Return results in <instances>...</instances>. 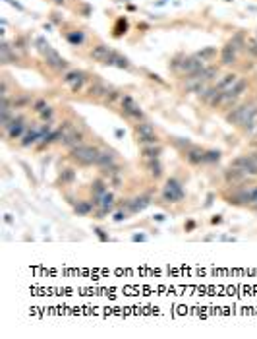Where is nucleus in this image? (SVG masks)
<instances>
[{
    "label": "nucleus",
    "instance_id": "obj_1",
    "mask_svg": "<svg viewBox=\"0 0 257 339\" xmlns=\"http://www.w3.org/2000/svg\"><path fill=\"white\" fill-rule=\"evenodd\" d=\"M252 186L254 184H238V186H226L220 190V198L228 205L234 207H250L252 203Z\"/></svg>",
    "mask_w": 257,
    "mask_h": 339
},
{
    "label": "nucleus",
    "instance_id": "obj_2",
    "mask_svg": "<svg viewBox=\"0 0 257 339\" xmlns=\"http://www.w3.org/2000/svg\"><path fill=\"white\" fill-rule=\"evenodd\" d=\"M101 147L93 145V143H81L78 147L68 151V161H72L78 167H95V161L99 157Z\"/></svg>",
    "mask_w": 257,
    "mask_h": 339
},
{
    "label": "nucleus",
    "instance_id": "obj_3",
    "mask_svg": "<svg viewBox=\"0 0 257 339\" xmlns=\"http://www.w3.org/2000/svg\"><path fill=\"white\" fill-rule=\"evenodd\" d=\"M256 111H257V95L256 97H250V99H242L236 107H232L230 111H226L224 113V120L238 128L244 120L250 119Z\"/></svg>",
    "mask_w": 257,
    "mask_h": 339
},
{
    "label": "nucleus",
    "instance_id": "obj_4",
    "mask_svg": "<svg viewBox=\"0 0 257 339\" xmlns=\"http://www.w3.org/2000/svg\"><path fill=\"white\" fill-rule=\"evenodd\" d=\"M186 200V190H184V182L178 177H170L164 180L162 188H160V198L158 203H180Z\"/></svg>",
    "mask_w": 257,
    "mask_h": 339
},
{
    "label": "nucleus",
    "instance_id": "obj_5",
    "mask_svg": "<svg viewBox=\"0 0 257 339\" xmlns=\"http://www.w3.org/2000/svg\"><path fill=\"white\" fill-rule=\"evenodd\" d=\"M37 43H39V51L41 55L45 57V64L52 70V72H58V74H64V72H68L70 70V62L64 59V57H60L58 53L51 47V45H45L41 39H37Z\"/></svg>",
    "mask_w": 257,
    "mask_h": 339
},
{
    "label": "nucleus",
    "instance_id": "obj_6",
    "mask_svg": "<svg viewBox=\"0 0 257 339\" xmlns=\"http://www.w3.org/2000/svg\"><path fill=\"white\" fill-rule=\"evenodd\" d=\"M120 115L126 120H130V122H138V120L147 119L145 113L141 111L138 101L134 99L132 95H128V93H124V97L120 101Z\"/></svg>",
    "mask_w": 257,
    "mask_h": 339
},
{
    "label": "nucleus",
    "instance_id": "obj_7",
    "mask_svg": "<svg viewBox=\"0 0 257 339\" xmlns=\"http://www.w3.org/2000/svg\"><path fill=\"white\" fill-rule=\"evenodd\" d=\"M91 78L83 70H68L62 74V83L72 89V93H81L85 85H89Z\"/></svg>",
    "mask_w": 257,
    "mask_h": 339
},
{
    "label": "nucleus",
    "instance_id": "obj_8",
    "mask_svg": "<svg viewBox=\"0 0 257 339\" xmlns=\"http://www.w3.org/2000/svg\"><path fill=\"white\" fill-rule=\"evenodd\" d=\"M27 128H29V122H27V117L25 115H21L18 113L14 120L10 122V126L6 128V130H2L4 132V138L8 141H20L23 138V134L27 132Z\"/></svg>",
    "mask_w": 257,
    "mask_h": 339
},
{
    "label": "nucleus",
    "instance_id": "obj_9",
    "mask_svg": "<svg viewBox=\"0 0 257 339\" xmlns=\"http://www.w3.org/2000/svg\"><path fill=\"white\" fill-rule=\"evenodd\" d=\"M222 180L226 186H238V184H256V177H250L248 173H244L242 169L236 167H226L222 171Z\"/></svg>",
    "mask_w": 257,
    "mask_h": 339
},
{
    "label": "nucleus",
    "instance_id": "obj_10",
    "mask_svg": "<svg viewBox=\"0 0 257 339\" xmlns=\"http://www.w3.org/2000/svg\"><path fill=\"white\" fill-rule=\"evenodd\" d=\"M230 167H236V169H242L244 173H248L250 177H256L257 179V161L254 159L252 153H242L234 159L230 161Z\"/></svg>",
    "mask_w": 257,
    "mask_h": 339
},
{
    "label": "nucleus",
    "instance_id": "obj_11",
    "mask_svg": "<svg viewBox=\"0 0 257 339\" xmlns=\"http://www.w3.org/2000/svg\"><path fill=\"white\" fill-rule=\"evenodd\" d=\"M110 91V85H106L103 80H99L97 76H93V80L89 81V85H87V97L93 101H103L104 99V95Z\"/></svg>",
    "mask_w": 257,
    "mask_h": 339
},
{
    "label": "nucleus",
    "instance_id": "obj_12",
    "mask_svg": "<svg viewBox=\"0 0 257 339\" xmlns=\"http://www.w3.org/2000/svg\"><path fill=\"white\" fill-rule=\"evenodd\" d=\"M39 140H41V126L37 122H31L29 128H27V132L23 134V138L18 141V145H20L21 149H31V147L37 145Z\"/></svg>",
    "mask_w": 257,
    "mask_h": 339
},
{
    "label": "nucleus",
    "instance_id": "obj_13",
    "mask_svg": "<svg viewBox=\"0 0 257 339\" xmlns=\"http://www.w3.org/2000/svg\"><path fill=\"white\" fill-rule=\"evenodd\" d=\"M182 159L186 161L190 167H201V165H205V147L194 143L190 149H186L182 153Z\"/></svg>",
    "mask_w": 257,
    "mask_h": 339
},
{
    "label": "nucleus",
    "instance_id": "obj_14",
    "mask_svg": "<svg viewBox=\"0 0 257 339\" xmlns=\"http://www.w3.org/2000/svg\"><path fill=\"white\" fill-rule=\"evenodd\" d=\"M153 202V190H147V192H141V194H136L130 198V213L136 215V213H141L147 205H151Z\"/></svg>",
    "mask_w": 257,
    "mask_h": 339
},
{
    "label": "nucleus",
    "instance_id": "obj_15",
    "mask_svg": "<svg viewBox=\"0 0 257 339\" xmlns=\"http://www.w3.org/2000/svg\"><path fill=\"white\" fill-rule=\"evenodd\" d=\"M141 167L147 173V177L155 182L164 177V165L160 159H141Z\"/></svg>",
    "mask_w": 257,
    "mask_h": 339
},
{
    "label": "nucleus",
    "instance_id": "obj_16",
    "mask_svg": "<svg viewBox=\"0 0 257 339\" xmlns=\"http://www.w3.org/2000/svg\"><path fill=\"white\" fill-rule=\"evenodd\" d=\"M116 161H118V153L112 147H101L99 157L95 161V169L101 171V169H104V167H108V165H112Z\"/></svg>",
    "mask_w": 257,
    "mask_h": 339
},
{
    "label": "nucleus",
    "instance_id": "obj_17",
    "mask_svg": "<svg viewBox=\"0 0 257 339\" xmlns=\"http://www.w3.org/2000/svg\"><path fill=\"white\" fill-rule=\"evenodd\" d=\"M218 62H220V66H234V64H238V51L230 45V43H226V45L220 49Z\"/></svg>",
    "mask_w": 257,
    "mask_h": 339
},
{
    "label": "nucleus",
    "instance_id": "obj_18",
    "mask_svg": "<svg viewBox=\"0 0 257 339\" xmlns=\"http://www.w3.org/2000/svg\"><path fill=\"white\" fill-rule=\"evenodd\" d=\"M110 55H112V49H108L106 45H103V43H97L95 47H91V51H89V57L95 60V62H101V64H108V59H110Z\"/></svg>",
    "mask_w": 257,
    "mask_h": 339
},
{
    "label": "nucleus",
    "instance_id": "obj_19",
    "mask_svg": "<svg viewBox=\"0 0 257 339\" xmlns=\"http://www.w3.org/2000/svg\"><path fill=\"white\" fill-rule=\"evenodd\" d=\"M78 179V173H76V169L74 167H64V169H60L58 171V179H56V186L58 188H66V186H70V184H74Z\"/></svg>",
    "mask_w": 257,
    "mask_h": 339
},
{
    "label": "nucleus",
    "instance_id": "obj_20",
    "mask_svg": "<svg viewBox=\"0 0 257 339\" xmlns=\"http://www.w3.org/2000/svg\"><path fill=\"white\" fill-rule=\"evenodd\" d=\"M108 180L104 179V177H97V179L91 180V184H89V194H91V198H101L103 194H106L108 192Z\"/></svg>",
    "mask_w": 257,
    "mask_h": 339
},
{
    "label": "nucleus",
    "instance_id": "obj_21",
    "mask_svg": "<svg viewBox=\"0 0 257 339\" xmlns=\"http://www.w3.org/2000/svg\"><path fill=\"white\" fill-rule=\"evenodd\" d=\"M155 132H157V128H155V124L151 120L143 119L134 122V138H143V136H149V134H155Z\"/></svg>",
    "mask_w": 257,
    "mask_h": 339
},
{
    "label": "nucleus",
    "instance_id": "obj_22",
    "mask_svg": "<svg viewBox=\"0 0 257 339\" xmlns=\"http://www.w3.org/2000/svg\"><path fill=\"white\" fill-rule=\"evenodd\" d=\"M240 78H242V76H240L238 72H226V74H222V76L215 81V87H217L218 91H226V89H230Z\"/></svg>",
    "mask_w": 257,
    "mask_h": 339
},
{
    "label": "nucleus",
    "instance_id": "obj_23",
    "mask_svg": "<svg viewBox=\"0 0 257 339\" xmlns=\"http://www.w3.org/2000/svg\"><path fill=\"white\" fill-rule=\"evenodd\" d=\"M164 147L162 143H155V145H143L139 147V157L141 159H160Z\"/></svg>",
    "mask_w": 257,
    "mask_h": 339
},
{
    "label": "nucleus",
    "instance_id": "obj_24",
    "mask_svg": "<svg viewBox=\"0 0 257 339\" xmlns=\"http://www.w3.org/2000/svg\"><path fill=\"white\" fill-rule=\"evenodd\" d=\"M33 101H35V97L29 93H16V95H12V107L16 111H25L33 105Z\"/></svg>",
    "mask_w": 257,
    "mask_h": 339
},
{
    "label": "nucleus",
    "instance_id": "obj_25",
    "mask_svg": "<svg viewBox=\"0 0 257 339\" xmlns=\"http://www.w3.org/2000/svg\"><path fill=\"white\" fill-rule=\"evenodd\" d=\"M74 213H76L78 217H89V215H93V213H95V205H93L91 198L79 200L78 203L74 205Z\"/></svg>",
    "mask_w": 257,
    "mask_h": 339
},
{
    "label": "nucleus",
    "instance_id": "obj_26",
    "mask_svg": "<svg viewBox=\"0 0 257 339\" xmlns=\"http://www.w3.org/2000/svg\"><path fill=\"white\" fill-rule=\"evenodd\" d=\"M196 55H198L201 60H205V62L209 64L211 60H215L218 55H220V51H218L217 47H205V49H201V51H199V53H196Z\"/></svg>",
    "mask_w": 257,
    "mask_h": 339
},
{
    "label": "nucleus",
    "instance_id": "obj_27",
    "mask_svg": "<svg viewBox=\"0 0 257 339\" xmlns=\"http://www.w3.org/2000/svg\"><path fill=\"white\" fill-rule=\"evenodd\" d=\"M124 97V93L120 91V89H114V87H110V91L104 95V99H103V105H106V107H110V105H114V103H118L122 101Z\"/></svg>",
    "mask_w": 257,
    "mask_h": 339
},
{
    "label": "nucleus",
    "instance_id": "obj_28",
    "mask_svg": "<svg viewBox=\"0 0 257 339\" xmlns=\"http://www.w3.org/2000/svg\"><path fill=\"white\" fill-rule=\"evenodd\" d=\"M170 143H172V147L178 151L180 155H182L186 149H190V147L194 145V143L188 140V138H170Z\"/></svg>",
    "mask_w": 257,
    "mask_h": 339
},
{
    "label": "nucleus",
    "instance_id": "obj_29",
    "mask_svg": "<svg viewBox=\"0 0 257 339\" xmlns=\"http://www.w3.org/2000/svg\"><path fill=\"white\" fill-rule=\"evenodd\" d=\"M136 143H138V147H143V145H155V143H162V140H160V136H158L157 132H155V134H149V136H143V138H136Z\"/></svg>",
    "mask_w": 257,
    "mask_h": 339
},
{
    "label": "nucleus",
    "instance_id": "obj_30",
    "mask_svg": "<svg viewBox=\"0 0 257 339\" xmlns=\"http://www.w3.org/2000/svg\"><path fill=\"white\" fill-rule=\"evenodd\" d=\"M222 159L220 149H205V165H217Z\"/></svg>",
    "mask_w": 257,
    "mask_h": 339
},
{
    "label": "nucleus",
    "instance_id": "obj_31",
    "mask_svg": "<svg viewBox=\"0 0 257 339\" xmlns=\"http://www.w3.org/2000/svg\"><path fill=\"white\" fill-rule=\"evenodd\" d=\"M66 39H68V43H72L74 47H79V45L85 41V35H83V31L74 29V31H68V33H66Z\"/></svg>",
    "mask_w": 257,
    "mask_h": 339
},
{
    "label": "nucleus",
    "instance_id": "obj_32",
    "mask_svg": "<svg viewBox=\"0 0 257 339\" xmlns=\"http://www.w3.org/2000/svg\"><path fill=\"white\" fill-rule=\"evenodd\" d=\"M184 57H186V55L178 53V55H174V57L170 59V62H168V70H170V72H172L174 76H178L180 66H182V60H184Z\"/></svg>",
    "mask_w": 257,
    "mask_h": 339
},
{
    "label": "nucleus",
    "instance_id": "obj_33",
    "mask_svg": "<svg viewBox=\"0 0 257 339\" xmlns=\"http://www.w3.org/2000/svg\"><path fill=\"white\" fill-rule=\"evenodd\" d=\"M47 107H49V101H47V97H35L33 105H31V113L39 115V113H43Z\"/></svg>",
    "mask_w": 257,
    "mask_h": 339
},
{
    "label": "nucleus",
    "instance_id": "obj_34",
    "mask_svg": "<svg viewBox=\"0 0 257 339\" xmlns=\"http://www.w3.org/2000/svg\"><path fill=\"white\" fill-rule=\"evenodd\" d=\"M246 41H248V39H246V35H244L242 31H238L236 35L228 41V43H230V45H232L236 51H242V49H246Z\"/></svg>",
    "mask_w": 257,
    "mask_h": 339
},
{
    "label": "nucleus",
    "instance_id": "obj_35",
    "mask_svg": "<svg viewBox=\"0 0 257 339\" xmlns=\"http://www.w3.org/2000/svg\"><path fill=\"white\" fill-rule=\"evenodd\" d=\"M54 115H56V111H54V107L52 105H49L43 113H39L37 117H39L41 122H52V119H54Z\"/></svg>",
    "mask_w": 257,
    "mask_h": 339
},
{
    "label": "nucleus",
    "instance_id": "obj_36",
    "mask_svg": "<svg viewBox=\"0 0 257 339\" xmlns=\"http://www.w3.org/2000/svg\"><path fill=\"white\" fill-rule=\"evenodd\" d=\"M27 47H29V39H27V35H18V37L14 39V49H16V51L25 53V51H27Z\"/></svg>",
    "mask_w": 257,
    "mask_h": 339
},
{
    "label": "nucleus",
    "instance_id": "obj_37",
    "mask_svg": "<svg viewBox=\"0 0 257 339\" xmlns=\"http://www.w3.org/2000/svg\"><path fill=\"white\" fill-rule=\"evenodd\" d=\"M126 31H128V20H126V18H120V20L116 21V25H114V35L120 37V35L126 33Z\"/></svg>",
    "mask_w": 257,
    "mask_h": 339
},
{
    "label": "nucleus",
    "instance_id": "obj_38",
    "mask_svg": "<svg viewBox=\"0 0 257 339\" xmlns=\"http://www.w3.org/2000/svg\"><path fill=\"white\" fill-rule=\"evenodd\" d=\"M106 180H108V184H110L112 188H116V190L124 186V177H122V175H114V177H110V179H106Z\"/></svg>",
    "mask_w": 257,
    "mask_h": 339
},
{
    "label": "nucleus",
    "instance_id": "obj_39",
    "mask_svg": "<svg viewBox=\"0 0 257 339\" xmlns=\"http://www.w3.org/2000/svg\"><path fill=\"white\" fill-rule=\"evenodd\" d=\"M128 215H132V213H130L128 209H122V207H120L118 211L114 213V217H112V219L116 221V223H120V221H126V219H128Z\"/></svg>",
    "mask_w": 257,
    "mask_h": 339
},
{
    "label": "nucleus",
    "instance_id": "obj_40",
    "mask_svg": "<svg viewBox=\"0 0 257 339\" xmlns=\"http://www.w3.org/2000/svg\"><path fill=\"white\" fill-rule=\"evenodd\" d=\"M93 233L99 237V240H104V242H106V240H110V237L106 235V231H104V229H101V227H93Z\"/></svg>",
    "mask_w": 257,
    "mask_h": 339
},
{
    "label": "nucleus",
    "instance_id": "obj_41",
    "mask_svg": "<svg viewBox=\"0 0 257 339\" xmlns=\"http://www.w3.org/2000/svg\"><path fill=\"white\" fill-rule=\"evenodd\" d=\"M79 12H81L83 18H89V16L93 14V8H91L89 4H81V6H79Z\"/></svg>",
    "mask_w": 257,
    "mask_h": 339
},
{
    "label": "nucleus",
    "instance_id": "obj_42",
    "mask_svg": "<svg viewBox=\"0 0 257 339\" xmlns=\"http://www.w3.org/2000/svg\"><path fill=\"white\" fill-rule=\"evenodd\" d=\"M196 227H198V223H196L194 219H188L186 223H184V231H186V233H194V231H196Z\"/></svg>",
    "mask_w": 257,
    "mask_h": 339
},
{
    "label": "nucleus",
    "instance_id": "obj_43",
    "mask_svg": "<svg viewBox=\"0 0 257 339\" xmlns=\"http://www.w3.org/2000/svg\"><path fill=\"white\" fill-rule=\"evenodd\" d=\"M222 215H213V219H211V223H213V225H220V223H222Z\"/></svg>",
    "mask_w": 257,
    "mask_h": 339
},
{
    "label": "nucleus",
    "instance_id": "obj_44",
    "mask_svg": "<svg viewBox=\"0 0 257 339\" xmlns=\"http://www.w3.org/2000/svg\"><path fill=\"white\" fill-rule=\"evenodd\" d=\"M213 200H215V194H209V196H207V202H205V207H209V205L213 203Z\"/></svg>",
    "mask_w": 257,
    "mask_h": 339
},
{
    "label": "nucleus",
    "instance_id": "obj_45",
    "mask_svg": "<svg viewBox=\"0 0 257 339\" xmlns=\"http://www.w3.org/2000/svg\"><path fill=\"white\" fill-rule=\"evenodd\" d=\"M52 2L58 4V6H64V4H66V0H52Z\"/></svg>",
    "mask_w": 257,
    "mask_h": 339
},
{
    "label": "nucleus",
    "instance_id": "obj_46",
    "mask_svg": "<svg viewBox=\"0 0 257 339\" xmlns=\"http://www.w3.org/2000/svg\"><path fill=\"white\" fill-rule=\"evenodd\" d=\"M6 223H8V225H12V223H14V219H12V215H6Z\"/></svg>",
    "mask_w": 257,
    "mask_h": 339
},
{
    "label": "nucleus",
    "instance_id": "obj_47",
    "mask_svg": "<svg viewBox=\"0 0 257 339\" xmlns=\"http://www.w3.org/2000/svg\"><path fill=\"white\" fill-rule=\"evenodd\" d=\"M134 240H145V237H143V235H136V237H134Z\"/></svg>",
    "mask_w": 257,
    "mask_h": 339
},
{
    "label": "nucleus",
    "instance_id": "obj_48",
    "mask_svg": "<svg viewBox=\"0 0 257 339\" xmlns=\"http://www.w3.org/2000/svg\"><path fill=\"white\" fill-rule=\"evenodd\" d=\"M252 155H254V159L257 161V149H254V151H252Z\"/></svg>",
    "mask_w": 257,
    "mask_h": 339
},
{
    "label": "nucleus",
    "instance_id": "obj_49",
    "mask_svg": "<svg viewBox=\"0 0 257 339\" xmlns=\"http://www.w3.org/2000/svg\"><path fill=\"white\" fill-rule=\"evenodd\" d=\"M250 211H254V213H257V207H254V209H250Z\"/></svg>",
    "mask_w": 257,
    "mask_h": 339
}]
</instances>
